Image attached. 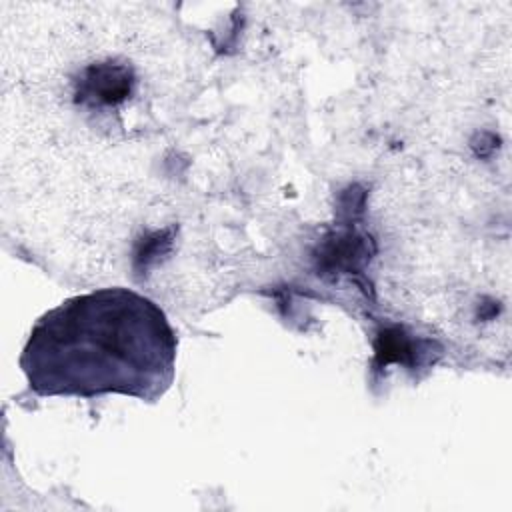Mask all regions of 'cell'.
Segmentation results:
<instances>
[{
	"label": "cell",
	"mask_w": 512,
	"mask_h": 512,
	"mask_svg": "<svg viewBox=\"0 0 512 512\" xmlns=\"http://www.w3.org/2000/svg\"><path fill=\"white\" fill-rule=\"evenodd\" d=\"M176 346L170 322L150 298L104 288L40 316L20 368L40 396L124 394L154 402L172 384Z\"/></svg>",
	"instance_id": "1"
}]
</instances>
